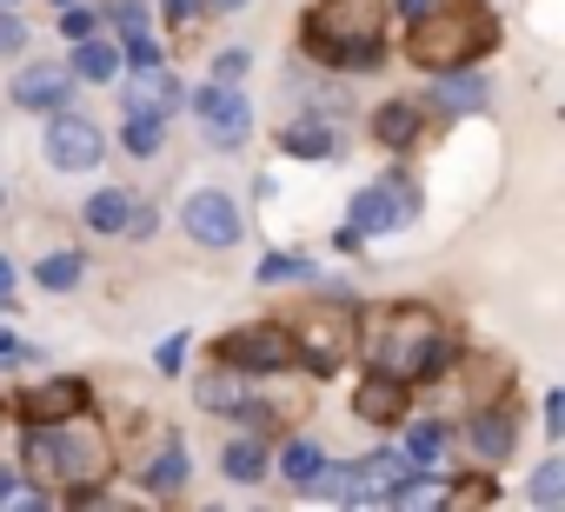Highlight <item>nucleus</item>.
Listing matches in <instances>:
<instances>
[{
    "label": "nucleus",
    "instance_id": "nucleus-1",
    "mask_svg": "<svg viewBox=\"0 0 565 512\" xmlns=\"http://www.w3.org/2000/svg\"><path fill=\"white\" fill-rule=\"evenodd\" d=\"M28 472L67 486L74 505H87L114 472V439L87 406L67 413V419H41V426H28Z\"/></svg>",
    "mask_w": 565,
    "mask_h": 512
},
{
    "label": "nucleus",
    "instance_id": "nucleus-2",
    "mask_svg": "<svg viewBox=\"0 0 565 512\" xmlns=\"http://www.w3.org/2000/svg\"><path fill=\"white\" fill-rule=\"evenodd\" d=\"M386 21L393 0H313L300 21V47L333 74H373L386 61Z\"/></svg>",
    "mask_w": 565,
    "mask_h": 512
},
{
    "label": "nucleus",
    "instance_id": "nucleus-3",
    "mask_svg": "<svg viewBox=\"0 0 565 512\" xmlns=\"http://www.w3.org/2000/svg\"><path fill=\"white\" fill-rule=\"evenodd\" d=\"M499 47V21L486 0H426L406 28V61L446 74V67H472Z\"/></svg>",
    "mask_w": 565,
    "mask_h": 512
},
{
    "label": "nucleus",
    "instance_id": "nucleus-4",
    "mask_svg": "<svg viewBox=\"0 0 565 512\" xmlns=\"http://www.w3.org/2000/svg\"><path fill=\"white\" fill-rule=\"evenodd\" d=\"M452 366V333L433 307H393L380 340H373V373H393L406 386L419 380H439Z\"/></svg>",
    "mask_w": 565,
    "mask_h": 512
},
{
    "label": "nucleus",
    "instance_id": "nucleus-5",
    "mask_svg": "<svg viewBox=\"0 0 565 512\" xmlns=\"http://www.w3.org/2000/svg\"><path fill=\"white\" fill-rule=\"evenodd\" d=\"M287 333H294V360L327 380V373L353 366V353H360V307H340V300L300 307V313L287 320Z\"/></svg>",
    "mask_w": 565,
    "mask_h": 512
},
{
    "label": "nucleus",
    "instance_id": "nucleus-6",
    "mask_svg": "<svg viewBox=\"0 0 565 512\" xmlns=\"http://www.w3.org/2000/svg\"><path fill=\"white\" fill-rule=\"evenodd\" d=\"M413 472H426V466H413L406 452H366V459H353V466H320V492H333L340 505H373V499H393Z\"/></svg>",
    "mask_w": 565,
    "mask_h": 512
},
{
    "label": "nucleus",
    "instance_id": "nucleus-7",
    "mask_svg": "<svg viewBox=\"0 0 565 512\" xmlns=\"http://www.w3.org/2000/svg\"><path fill=\"white\" fill-rule=\"evenodd\" d=\"M220 360L239 366V373H287V366H300L287 320H253V327L226 333V340H220Z\"/></svg>",
    "mask_w": 565,
    "mask_h": 512
},
{
    "label": "nucleus",
    "instance_id": "nucleus-8",
    "mask_svg": "<svg viewBox=\"0 0 565 512\" xmlns=\"http://www.w3.org/2000/svg\"><path fill=\"white\" fill-rule=\"evenodd\" d=\"M193 114L213 147H246V134H253V107H246V94H233V81L193 87Z\"/></svg>",
    "mask_w": 565,
    "mask_h": 512
},
{
    "label": "nucleus",
    "instance_id": "nucleus-9",
    "mask_svg": "<svg viewBox=\"0 0 565 512\" xmlns=\"http://www.w3.org/2000/svg\"><path fill=\"white\" fill-rule=\"evenodd\" d=\"M413 213H419V193H413V180L386 173V180H373L366 193H353V220H347V226H360V233H399Z\"/></svg>",
    "mask_w": 565,
    "mask_h": 512
},
{
    "label": "nucleus",
    "instance_id": "nucleus-10",
    "mask_svg": "<svg viewBox=\"0 0 565 512\" xmlns=\"http://www.w3.org/2000/svg\"><path fill=\"white\" fill-rule=\"evenodd\" d=\"M100 153H107V140H100V127H94L87 114H54V127H47V160H54L61 173H87Z\"/></svg>",
    "mask_w": 565,
    "mask_h": 512
},
{
    "label": "nucleus",
    "instance_id": "nucleus-11",
    "mask_svg": "<svg viewBox=\"0 0 565 512\" xmlns=\"http://www.w3.org/2000/svg\"><path fill=\"white\" fill-rule=\"evenodd\" d=\"M180 226H186V239H200V246H233V239H239V206L206 186V193H193V200L180 206Z\"/></svg>",
    "mask_w": 565,
    "mask_h": 512
},
{
    "label": "nucleus",
    "instance_id": "nucleus-12",
    "mask_svg": "<svg viewBox=\"0 0 565 512\" xmlns=\"http://www.w3.org/2000/svg\"><path fill=\"white\" fill-rule=\"evenodd\" d=\"M406 380H393V373H366L360 386H353V413L360 419H373V426H399L406 419Z\"/></svg>",
    "mask_w": 565,
    "mask_h": 512
},
{
    "label": "nucleus",
    "instance_id": "nucleus-13",
    "mask_svg": "<svg viewBox=\"0 0 565 512\" xmlns=\"http://www.w3.org/2000/svg\"><path fill=\"white\" fill-rule=\"evenodd\" d=\"M186 94H180V81L160 67V61H147V67H134V81H127V114H173Z\"/></svg>",
    "mask_w": 565,
    "mask_h": 512
},
{
    "label": "nucleus",
    "instance_id": "nucleus-14",
    "mask_svg": "<svg viewBox=\"0 0 565 512\" xmlns=\"http://www.w3.org/2000/svg\"><path fill=\"white\" fill-rule=\"evenodd\" d=\"M67 94H74V67L34 61V67H21V74H14V100H21V107H47V114H54Z\"/></svg>",
    "mask_w": 565,
    "mask_h": 512
},
{
    "label": "nucleus",
    "instance_id": "nucleus-15",
    "mask_svg": "<svg viewBox=\"0 0 565 512\" xmlns=\"http://www.w3.org/2000/svg\"><path fill=\"white\" fill-rule=\"evenodd\" d=\"M472 446H479L486 459H512V446H519V413H512V399H486V406L472 413Z\"/></svg>",
    "mask_w": 565,
    "mask_h": 512
},
{
    "label": "nucleus",
    "instance_id": "nucleus-16",
    "mask_svg": "<svg viewBox=\"0 0 565 512\" xmlns=\"http://www.w3.org/2000/svg\"><path fill=\"white\" fill-rule=\"evenodd\" d=\"M81 406H87V380H47V386L21 393L28 426H41V419H67V413H81Z\"/></svg>",
    "mask_w": 565,
    "mask_h": 512
},
{
    "label": "nucleus",
    "instance_id": "nucleus-17",
    "mask_svg": "<svg viewBox=\"0 0 565 512\" xmlns=\"http://www.w3.org/2000/svg\"><path fill=\"white\" fill-rule=\"evenodd\" d=\"M433 100H439L446 114H479V107H486V81L466 74V67H446V81L433 87Z\"/></svg>",
    "mask_w": 565,
    "mask_h": 512
},
{
    "label": "nucleus",
    "instance_id": "nucleus-18",
    "mask_svg": "<svg viewBox=\"0 0 565 512\" xmlns=\"http://www.w3.org/2000/svg\"><path fill=\"white\" fill-rule=\"evenodd\" d=\"M373 134H380V147H413V134H419V107L413 100H386L380 114H373Z\"/></svg>",
    "mask_w": 565,
    "mask_h": 512
},
{
    "label": "nucleus",
    "instance_id": "nucleus-19",
    "mask_svg": "<svg viewBox=\"0 0 565 512\" xmlns=\"http://www.w3.org/2000/svg\"><path fill=\"white\" fill-rule=\"evenodd\" d=\"M287 153H294V160H333V153H340V134H333L327 120H294V127H287Z\"/></svg>",
    "mask_w": 565,
    "mask_h": 512
},
{
    "label": "nucleus",
    "instance_id": "nucleus-20",
    "mask_svg": "<svg viewBox=\"0 0 565 512\" xmlns=\"http://www.w3.org/2000/svg\"><path fill=\"white\" fill-rule=\"evenodd\" d=\"M193 399L213 406V413H233V406L246 399V373H239V366H220V373H206V380L193 386Z\"/></svg>",
    "mask_w": 565,
    "mask_h": 512
},
{
    "label": "nucleus",
    "instance_id": "nucleus-21",
    "mask_svg": "<svg viewBox=\"0 0 565 512\" xmlns=\"http://www.w3.org/2000/svg\"><path fill=\"white\" fill-rule=\"evenodd\" d=\"M127 213H134V200H127L120 186H100V193L87 200V226H94V233H127Z\"/></svg>",
    "mask_w": 565,
    "mask_h": 512
},
{
    "label": "nucleus",
    "instance_id": "nucleus-22",
    "mask_svg": "<svg viewBox=\"0 0 565 512\" xmlns=\"http://www.w3.org/2000/svg\"><path fill=\"white\" fill-rule=\"evenodd\" d=\"M320 466H327V452L313 446V439H294L287 452H279V472H287L300 492H313V479H320Z\"/></svg>",
    "mask_w": 565,
    "mask_h": 512
},
{
    "label": "nucleus",
    "instance_id": "nucleus-23",
    "mask_svg": "<svg viewBox=\"0 0 565 512\" xmlns=\"http://www.w3.org/2000/svg\"><path fill=\"white\" fill-rule=\"evenodd\" d=\"M160 134H167V120H160V114H127L120 147H127L134 160H153V153H160Z\"/></svg>",
    "mask_w": 565,
    "mask_h": 512
},
{
    "label": "nucleus",
    "instance_id": "nucleus-24",
    "mask_svg": "<svg viewBox=\"0 0 565 512\" xmlns=\"http://www.w3.org/2000/svg\"><path fill=\"white\" fill-rule=\"evenodd\" d=\"M220 466H226L233 486H253V479L266 472V446H259V439H233V446L220 452Z\"/></svg>",
    "mask_w": 565,
    "mask_h": 512
},
{
    "label": "nucleus",
    "instance_id": "nucleus-25",
    "mask_svg": "<svg viewBox=\"0 0 565 512\" xmlns=\"http://www.w3.org/2000/svg\"><path fill=\"white\" fill-rule=\"evenodd\" d=\"M180 486H186V446L173 439V446H167V452H160V459L147 466V492H160V499H173Z\"/></svg>",
    "mask_w": 565,
    "mask_h": 512
},
{
    "label": "nucleus",
    "instance_id": "nucleus-26",
    "mask_svg": "<svg viewBox=\"0 0 565 512\" xmlns=\"http://www.w3.org/2000/svg\"><path fill=\"white\" fill-rule=\"evenodd\" d=\"M74 74H81V81H114V74H120V47H107V41L87 34L81 54H74Z\"/></svg>",
    "mask_w": 565,
    "mask_h": 512
},
{
    "label": "nucleus",
    "instance_id": "nucleus-27",
    "mask_svg": "<svg viewBox=\"0 0 565 512\" xmlns=\"http://www.w3.org/2000/svg\"><path fill=\"white\" fill-rule=\"evenodd\" d=\"M439 452H446V426L439 419H413L406 426V459L413 466H439Z\"/></svg>",
    "mask_w": 565,
    "mask_h": 512
},
{
    "label": "nucleus",
    "instance_id": "nucleus-28",
    "mask_svg": "<svg viewBox=\"0 0 565 512\" xmlns=\"http://www.w3.org/2000/svg\"><path fill=\"white\" fill-rule=\"evenodd\" d=\"M34 280L54 287V294H74L81 287V253H47V260H34Z\"/></svg>",
    "mask_w": 565,
    "mask_h": 512
},
{
    "label": "nucleus",
    "instance_id": "nucleus-29",
    "mask_svg": "<svg viewBox=\"0 0 565 512\" xmlns=\"http://www.w3.org/2000/svg\"><path fill=\"white\" fill-rule=\"evenodd\" d=\"M313 267H307V253H273V260H259V280L266 287H279V280H307Z\"/></svg>",
    "mask_w": 565,
    "mask_h": 512
},
{
    "label": "nucleus",
    "instance_id": "nucleus-30",
    "mask_svg": "<svg viewBox=\"0 0 565 512\" xmlns=\"http://www.w3.org/2000/svg\"><path fill=\"white\" fill-rule=\"evenodd\" d=\"M532 499H539V505H558V499H565V459H545V466L532 472Z\"/></svg>",
    "mask_w": 565,
    "mask_h": 512
},
{
    "label": "nucleus",
    "instance_id": "nucleus-31",
    "mask_svg": "<svg viewBox=\"0 0 565 512\" xmlns=\"http://www.w3.org/2000/svg\"><path fill=\"white\" fill-rule=\"evenodd\" d=\"M94 28H100L94 8H81V0H67V8H61V34H67V41H87Z\"/></svg>",
    "mask_w": 565,
    "mask_h": 512
},
{
    "label": "nucleus",
    "instance_id": "nucleus-32",
    "mask_svg": "<svg viewBox=\"0 0 565 512\" xmlns=\"http://www.w3.org/2000/svg\"><path fill=\"white\" fill-rule=\"evenodd\" d=\"M114 28H120V41L147 34V8H134V0H114Z\"/></svg>",
    "mask_w": 565,
    "mask_h": 512
},
{
    "label": "nucleus",
    "instance_id": "nucleus-33",
    "mask_svg": "<svg viewBox=\"0 0 565 512\" xmlns=\"http://www.w3.org/2000/svg\"><path fill=\"white\" fill-rule=\"evenodd\" d=\"M21 47H28V28H21L8 8H0V61H8V54H21Z\"/></svg>",
    "mask_w": 565,
    "mask_h": 512
},
{
    "label": "nucleus",
    "instance_id": "nucleus-34",
    "mask_svg": "<svg viewBox=\"0 0 565 512\" xmlns=\"http://www.w3.org/2000/svg\"><path fill=\"white\" fill-rule=\"evenodd\" d=\"M206 14V0H167V21L180 28V34H193V21Z\"/></svg>",
    "mask_w": 565,
    "mask_h": 512
},
{
    "label": "nucleus",
    "instance_id": "nucleus-35",
    "mask_svg": "<svg viewBox=\"0 0 565 512\" xmlns=\"http://www.w3.org/2000/svg\"><path fill=\"white\" fill-rule=\"evenodd\" d=\"M180 360H186V333H173V340H160V353H153V366H160V373H180Z\"/></svg>",
    "mask_w": 565,
    "mask_h": 512
},
{
    "label": "nucleus",
    "instance_id": "nucleus-36",
    "mask_svg": "<svg viewBox=\"0 0 565 512\" xmlns=\"http://www.w3.org/2000/svg\"><path fill=\"white\" fill-rule=\"evenodd\" d=\"M246 74V47H226L220 61H213V81H239Z\"/></svg>",
    "mask_w": 565,
    "mask_h": 512
},
{
    "label": "nucleus",
    "instance_id": "nucleus-37",
    "mask_svg": "<svg viewBox=\"0 0 565 512\" xmlns=\"http://www.w3.org/2000/svg\"><path fill=\"white\" fill-rule=\"evenodd\" d=\"M452 505H492V486H486V479H472V486H459V492H452Z\"/></svg>",
    "mask_w": 565,
    "mask_h": 512
},
{
    "label": "nucleus",
    "instance_id": "nucleus-38",
    "mask_svg": "<svg viewBox=\"0 0 565 512\" xmlns=\"http://www.w3.org/2000/svg\"><path fill=\"white\" fill-rule=\"evenodd\" d=\"M545 433H565V393H545Z\"/></svg>",
    "mask_w": 565,
    "mask_h": 512
},
{
    "label": "nucleus",
    "instance_id": "nucleus-39",
    "mask_svg": "<svg viewBox=\"0 0 565 512\" xmlns=\"http://www.w3.org/2000/svg\"><path fill=\"white\" fill-rule=\"evenodd\" d=\"M0 360H21V340L14 333H0Z\"/></svg>",
    "mask_w": 565,
    "mask_h": 512
},
{
    "label": "nucleus",
    "instance_id": "nucleus-40",
    "mask_svg": "<svg viewBox=\"0 0 565 512\" xmlns=\"http://www.w3.org/2000/svg\"><path fill=\"white\" fill-rule=\"evenodd\" d=\"M8 294H14V267H8V260H0V300H8Z\"/></svg>",
    "mask_w": 565,
    "mask_h": 512
},
{
    "label": "nucleus",
    "instance_id": "nucleus-41",
    "mask_svg": "<svg viewBox=\"0 0 565 512\" xmlns=\"http://www.w3.org/2000/svg\"><path fill=\"white\" fill-rule=\"evenodd\" d=\"M8 486H14V472H8V466H0V499H8Z\"/></svg>",
    "mask_w": 565,
    "mask_h": 512
},
{
    "label": "nucleus",
    "instance_id": "nucleus-42",
    "mask_svg": "<svg viewBox=\"0 0 565 512\" xmlns=\"http://www.w3.org/2000/svg\"><path fill=\"white\" fill-rule=\"evenodd\" d=\"M213 8H246V0H213Z\"/></svg>",
    "mask_w": 565,
    "mask_h": 512
},
{
    "label": "nucleus",
    "instance_id": "nucleus-43",
    "mask_svg": "<svg viewBox=\"0 0 565 512\" xmlns=\"http://www.w3.org/2000/svg\"><path fill=\"white\" fill-rule=\"evenodd\" d=\"M0 8H14V0H0Z\"/></svg>",
    "mask_w": 565,
    "mask_h": 512
},
{
    "label": "nucleus",
    "instance_id": "nucleus-44",
    "mask_svg": "<svg viewBox=\"0 0 565 512\" xmlns=\"http://www.w3.org/2000/svg\"><path fill=\"white\" fill-rule=\"evenodd\" d=\"M54 8H67V0H54Z\"/></svg>",
    "mask_w": 565,
    "mask_h": 512
},
{
    "label": "nucleus",
    "instance_id": "nucleus-45",
    "mask_svg": "<svg viewBox=\"0 0 565 512\" xmlns=\"http://www.w3.org/2000/svg\"><path fill=\"white\" fill-rule=\"evenodd\" d=\"M0 206H8V193H0Z\"/></svg>",
    "mask_w": 565,
    "mask_h": 512
}]
</instances>
